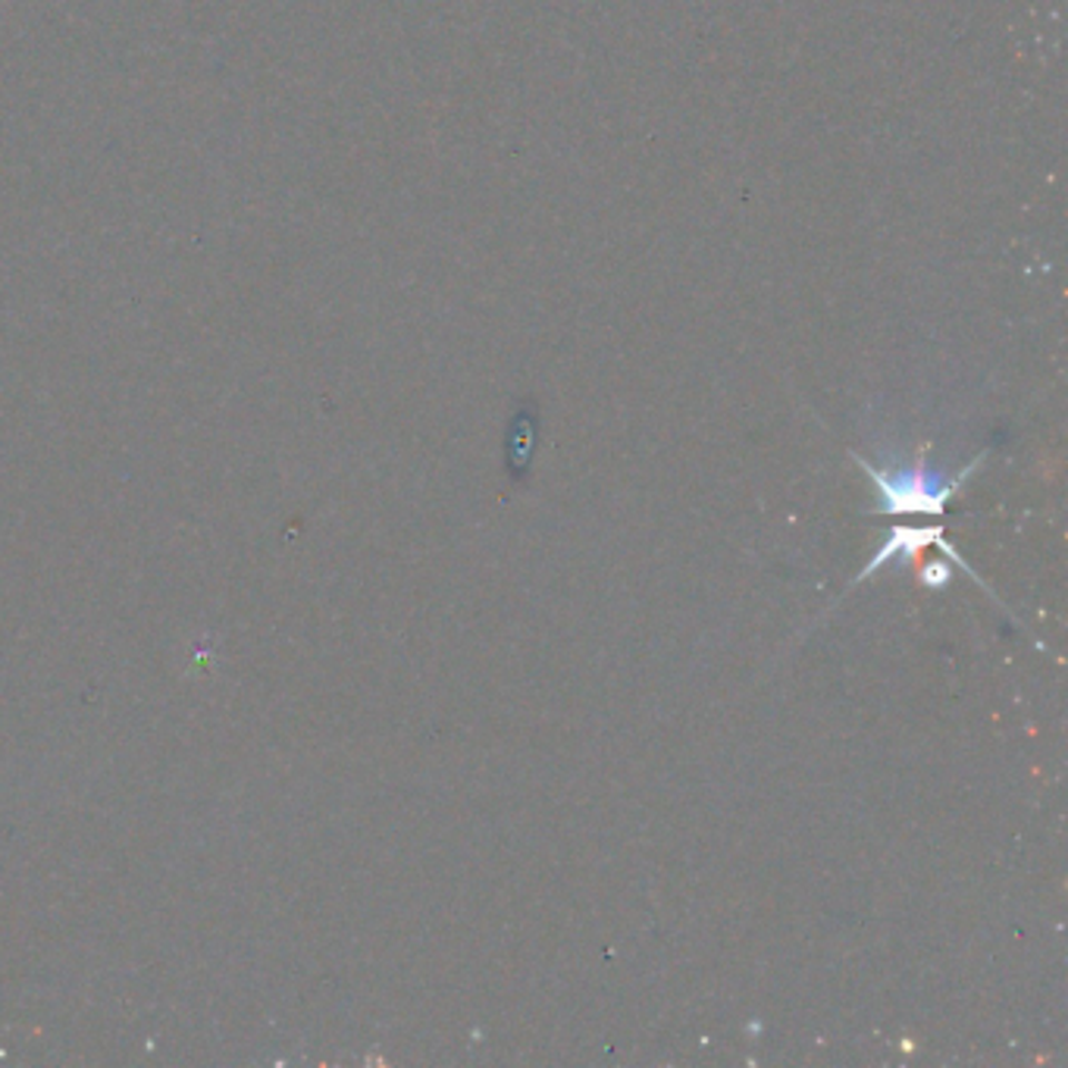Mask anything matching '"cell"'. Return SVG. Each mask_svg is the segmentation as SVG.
Listing matches in <instances>:
<instances>
[{
    "label": "cell",
    "mask_w": 1068,
    "mask_h": 1068,
    "mask_svg": "<svg viewBox=\"0 0 1068 1068\" xmlns=\"http://www.w3.org/2000/svg\"><path fill=\"white\" fill-rule=\"evenodd\" d=\"M981 461H984V454H978L969 468H962L956 477H940V473L928 468L921 458H915V461L905 464V468L886 470L859 458L865 477H871L874 486H878V496H881V508H878V511H881V515H928V518L943 515V508L950 504V499L959 496V489L966 486V480L978 470Z\"/></svg>",
    "instance_id": "obj_1"
},
{
    "label": "cell",
    "mask_w": 1068,
    "mask_h": 1068,
    "mask_svg": "<svg viewBox=\"0 0 1068 1068\" xmlns=\"http://www.w3.org/2000/svg\"><path fill=\"white\" fill-rule=\"evenodd\" d=\"M921 580L928 586L947 584V580H950V570H947V565H928V568L921 570Z\"/></svg>",
    "instance_id": "obj_3"
},
{
    "label": "cell",
    "mask_w": 1068,
    "mask_h": 1068,
    "mask_svg": "<svg viewBox=\"0 0 1068 1068\" xmlns=\"http://www.w3.org/2000/svg\"><path fill=\"white\" fill-rule=\"evenodd\" d=\"M924 546H937V549H943L947 555H950L952 561L959 565V568L969 570L971 574L969 565H966V561L956 555V549H952L950 542H947L943 530H937V527H921V530H912V527H896V530H890V533H886L884 546L878 549V555H874L869 565H865V570L859 574V580H865V577H871V574H878L890 558H909V555H919Z\"/></svg>",
    "instance_id": "obj_2"
}]
</instances>
